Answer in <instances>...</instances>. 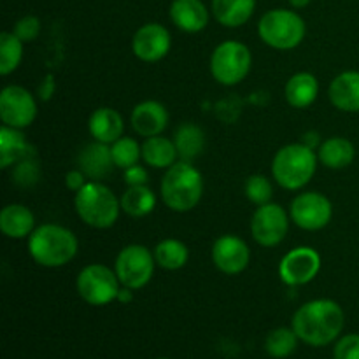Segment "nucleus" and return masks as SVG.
Returning a JSON list of instances; mask_svg holds the SVG:
<instances>
[{
  "label": "nucleus",
  "instance_id": "1",
  "mask_svg": "<svg viewBox=\"0 0 359 359\" xmlns=\"http://www.w3.org/2000/svg\"><path fill=\"white\" fill-rule=\"evenodd\" d=\"M346 316L337 302L328 298L307 302L293 316V330L302 342L323 347L337 340L342 333Z\"/></svg>",
  "mask_w": 359,
  "mask_h": 359
},
{
  "label": "nucleus",
  "instance_id": "2",
  "mask_svg": "<svg viewBox=\"0 0 359 359\" xmlns=\"http://www.w3.org/2000/svg\"><path fill=\"white\" fill-rule=\"evenodd\" d=\"M79 249L74 231L60 224L46 223L35 228L28 237V252L37 265L60 269L72 262Z\"/></svg>",
  "mask_w": 359,
  "mask_h": 359
},
{
  "label": "nucleus",
  "instance_id": "3",
  "mask_svg": "<svg viewBox=\"0 0 359 359\" xmlns=\"http://www.w3.org/2000/svg\"><path fill=\"white\" fill-rule=\"evenodd\" d=\"M161 198L174 212H189L198 205L203 195L202 174L191 161H175L161 179Z\"/></svg>",
  "mask_w": 359,
  "mask_h": 359
},
{
  "label": "nucleus",
  "instance_id": "4",
  "mask_svg": "<svg viewBox=\"0 0 359 359\" xmlns=\"http://www.w3.org/2000/svg\"><path fill=\"white\" fill-rule=\"evenodd\" d=\"M318 161V153L304 142L287 144L273 156L272 175L280 188L297 191L312 181Z\"/></svg>",
  "mask_w": 359,
  "mask_h": 359
},
{
  "label": "nucleus",
  "instance_id": "5",
  "mask_svg": "<svg viewBox=\"0 0 359 359\" xmlns=\"http://www.w3.org/2000/svg\"><path fill=\"white\" fill-rule=\"evenodd\" d=\"M74 205L81 221L97 230H107L114 226L121 212V202L118 196L100 181H88L76 193Z\"/></svg>",
  "mask_w": 359,
  "mask_h": 359
},
{
  "label": "nucleus",
  "instance_id": "6",
  "mask_svg": "<svg viewBox=\"0 0 359 359\" xmlns=\"http://www.w3.org/2000/svg\"><path fill=\"white\" fill-rule=\"evenodd\" d=\"M307 34L304 18L291 9H272L262 16L258 35L266 46L280 51L298 48Z\"/></svg>",
  "mask_w": 359,
  "mask_h": 359
},
{
  "label": "nucleus",
  "instance_id": "7",
  "mask_svg": "<svg viewBox=\"0 0 359 359\" xmlns=\"http://www.w3.org/2000/svg\"><path fill=\"white\" fill-rule=\"evenodd\" d=\"M252 65V55L238 41H224L210 56V74L223 86H235L248 77Z\"/></svg>",
  "mask_w": 359,
  "mask_h": 359
},
{
  "label": "nucleus",
  "instance_id": "8",
  "mask_svg": "<svg viewBox=\"0 0 359 359\" xmlns=\"http://www.w3.org/2000/svg\"><path fill=\"white\" fill-rule=\"evenodd\" d=\"M76 286L79 297L95 307H102V305L118 300L119 290H121L116 270L102 263H91L84 266L77 276Z\"/></svg>",
  "mask_w": 359,
  "mask_h": 359
},
{
  "label": "nucleus",
  "instance_id": "9",
  "mask_svg": "<svg viewBox=\"0 0 359 359\" xmlns=\"http://www.w3.org/2000/svg\"><path fill=\"white\" fill-rule=\"evenodd\" d=\"M154 265H156V259L151 249L140 244H130L119 251L114 270L121 286L135 291L149 284L154 276Z\"/></svg>",
  "mask_w": 359,
  "mask_h": 359
},
{
  "label": "nucleus",
  "instance_id": "10",
  "mask_svg": "<svg viewBox=\"0 0 359 359\" xmlns=\"http://www.w3.org/2000/svg\"><path fill=\"white\" fill-rule=\"evenodd\" d=\"M290 217L302 230L318 231L328 226L332 221L333 205L323 193L305 191L294 196L291 202Z\"/></svg>",
  "mask_w": 359,
  "mask_h": 359
},
{
  "label": "nucleus",
  "instance_id": "11",
  "mask_svg": "<svg viewBox=\"0 0 359 359\" xmlns=\"http://www.w3.org/2000/svg\"><path fill=\"white\" fill-rule=\"evenodd\" d=\"M290 219V214L277 203L259 205L251 217L252 238L263 248H276L286 238Z\"/></svg>",
  "mask_w": 359,
  "mask_h": 359
},
{
  "label": "nucleus",
  "instance_id": "12",
  "mask_svg": "<svg viewBox=\"0 0 359 359\" xmlns=\"http://www.w3.org/2000/svg\"><path fill=\"white\" fill-rule=\"evenodd\" d=\"M37 118V102L23 86L11 84L0 93V119L6 126L23 130Z\"/></svg>",
  "mask_w": 359,
  "mask_h": 359
},
{
  "label": "nucleus",
  "instance_id": "13",
  "mask_svg": "<svg viewBox=\"0 0 359 359\" xmlns=\"http://www.w3.org/2000/svg\"><path fill=\"white\" fill-rule=\"evenodd\" d=\"M319 270H321V255L316 249L302 245L280 259L279 277L284 284L297 287L314 280Z\"/></svg>",
  "mask_w": 359,
  "mask_h": 359
},
{
  "label": "nucleus",
  "instance_id": "14",
  "mask_svg": "<svg viewBox=\"0 0 359 359\" xmlns=\"http://www.w3.org/2000/svg\"><path fill=\"white\" fill-rule=\"evenodd\" d=\"M172 46L170 32L160 23H146L135 32L132 39L133 55L147 63L160 62L168 55Z\"/></svg>",
  "mask_w": 359,
  "mask_h": 359
},
{
  "label": "nucleus",
  "instance_id": "15",
  "mask_svg": "<svg viewBox=\"0 0 359 359\" xmlns=\"http://www.w3.org/2000/svg\"><path fill=\"white\" fill-rule=\"evenodd\" d=\"M212 262L217 270L226 276H237L248 269L251 262L249 245L237 235H223L212 245Z\"/></svg>",
  "mask_w": 359,
  "mask_h": 359
},
{
  "label": "nucleus",
  "instance_id": "16",
  "mask_svg": "<svg viewBox=\"0 0 359 359\" xmlns=\"http://www.w3.org/2000/svg\"><path fill=\"white\" fill-rule=\"evenodd\" d=\"M132 128L135 133L142 137H154L161 135L168 125V111L163 104L156 100H146L140 102L133 107L132 118Z\"/></svg>",
  "mask_w": 359,
  "mask_h": 359
},
{
  "label": "nucleus",
  "instance_id": "17",
  "mask_svg": "<svg viewBox=\"0 0 359 359\" xmlns=\"http://www.w3.org/2000/svg\"><path fill=\"white\" fill-rule=\"evenodd\" d=\"M168 14L172 23L186 34H198L209 25V9L202 0H174Z\"/></svg>",
  "mask_w": 359,
  "mask_h": 359
},
{
  "label": "nucleus",
  "instance_id": "18",
  "mask_svg": "<svg viewBox=\"0 0 359 359\" xmlns=\"http://www.w3.org/2000/svg\"><path fill=\"white\" fill-rule=\"evenodd\" d=\"M77 165L91 181L105 179L116 167L111 154V146L97 142V140L81 149L79 156H77Z\"/></svg>",
  "mask_w": 359,
  "mask_h": 359
},
{
  "label": "nucleus",
  "instance_id": "19",
  "mask_svg": "<svg viewBox=\"0 0 359 359\" xmlns=\"http://www.w3.org/2000/svg\"><path fill=\"white\" fill-rule=\"evenodd\" d=\"M330 102L339 111L359 112V72L346 70L332 81L328 88Z\"/></svg>",
  "mask_w": 359,
  "mask_h": 359
},
{
  "label": "nucleus",
  "instance_id": "20",
  "mask_svg": "<svg viewBox=\"0 0 359 359\" xmlns=\"http://www.w3.org/2000/svg\"><path fill=\"white\" fill-rule=\"evenodd\" d=\"M88 128H90L91 137L97 142H104L111 146V144H114L116 140L123 137L125 121H123L121 114L116 109L100 107L90 116Z\"/></svg>",
  "mask_w": 359,
  "mask_h": 359
},
{
  "label": "nucleus",
  "instance_id": "21",
  "mask_svg": "<svg viewBox=\"0 0 359 359\" xmlns=\"http://www.w3.org/2000/svg\"><path fill=\"white\" fill-rule=\"evenodd\" d=\"M0 230L9 238H27L35 230V217L28 207L9 203L0 212Z\"/></svg>",
  "mask_w": 359,
  "mask_h": 359
},
{
  "label": "nucleus",
  "instance_id": "22",
  "mask_svg": "<svg viewBox=\"0 0 359 359\" xmlns=\"http://www.w3.org/2000/svg\"><path fill=\"white\" fill-rule=\"evenodd\" d=\"M284 95L291 107L307 109L316 102L319 95V83L314 74L298 72L287 79Z\"/></svg>",
  "mask_w": 359,
  "mask_h": 359
},
{
  "label": "nucleus",
  "instance_id": "23",
  "mask_svg": "<svg viewBox=\"0 0 359 359\" xmlns=\"http://www.w3.org/2000/svg\"><path fill=\"white\" fill-rule=\"evenodd\" d=\"M356 156L354 144L346 137H330L323 140L318 149V158L326 168L332 170H342L349 167Z\"/></svg>",
  "mask_w": 359,
  "mask_h": 359
},
{
  "label": "nucleus",
  "instance_id": "24",
  "mask_svg": "<svg viewBox=\"0 0 359 359\" xmlns=\"http://www.w3.org/2000/svg\"><path fill=\"white\" fill-rule=\"evenodd\" d=\"M256 0H212V16L223 27L237 28L255 14Z\"/></svg>",
  "mask_w": 359,
  "mask_h": 359
},
{
  "label": "nucleus",
  "instance_id": "25",
  "mask_svg": "<svg viewBox=\"0 0 359 359\" xmlns=\"http://www.w3.org/2000/svg\"><path fill=\"white\" fill-rule=\"evenodd\" d=\"M28 154H32V147L25 139L23 132L2 125L0 128V167H13Z\"/></svg>",
  "mask_w": 359,
  "mask_h": 359
},
{
  "label": "nucleus",
  "instance_id": "26",
  "mask_svg": "<svg viewBox=\"0 0 359 359\" xmlns=\"http://www.w3.org/2000/svg\"><path fill=\"white\" fill-rule=\"evenodd\" d=\"M174 144L179 160L193 161L205 149V133L195 123H182L174 133Z\"/></svg>",
  "mask_w": 359,
  "mask_h": 359
},
{
  "label": "nucleus",
  "instance_id": "27",
  "mask_svg": "<svg viewBox=\"0 0 359 359\" xmlns=\"http://www.w3.org/2000/svg\"><path fill=\"white\" fill-rule=\"evenodd\" d=\"M179 154L174 140L167 137H147L142 142V160L153 168H170L177 161Z\"/></svg>",
  "mask_w": 359,
  "mask_h": 359
},
{
  "label": "nucleus",
  "instance_id": "28",
  "mask_svg": "<svg viewBox=\"0 0 359 359\" xmlns=\"http://www.w3.org/2000/svg\"><path fill=\"white\" fill-rule=\"evenodd\" d=\"M119 202H121L123 212L128 214L130 217H144L153 212L156 207V195L153 189L147 188V184L128 186Z\"/></svg>",
  "mask_w": 359,
  "mask_h": 359
},
{
  "label": "nucleus",
  "instance_id": "29",
  "mask_svg": "<svg viewBox=\"0 0 359 359\" xmlns=\"http://www.w3.org/2000/svg\"><path fill=\"white\" fill-rule=\"evenodd\" d=\"M154 259L156 265L163 270H181L188 263L189 251L184 242L177 238H165L154 248Z\"/></svg>",
  "mask_w": 359,
  "mask_h": 359
},
{
  "label": "nucleus",
  "instance_id": "30",
  "mask_svg": "<svg viewBox=\"0 0 359 359\" xmlns=\"http://www.w3.org/2000/svg\"><path fill=\"white\" fill-rule=\"evenodd\" d=\"M23 60V42L13 32L0 34V74L9 76Z\"/></svg>",
  "mask_w": 359,
  "mask_h": 359
},
{
  "label": "nucleus",
  "instance_id": "31",
  "mask_svg": "<svg viewBox=\"0 0 359 359\" xmlns=\"http://www.w3.org/2000/svg\"><path fill=\"white\" fill-rule=\"evenodd\" d=\"M298 335L294 333L293 328H277L269 333L265 342L266 353L276 359H283L293 354L297 349Z\"/></svg>",
  "mask_w": 359,
  "mask_h": 359
},
{
  "label": "nucleus",
  "instance_id": "32",
  "mask_svg": "<svg viewBox=\"0 0 359 359\" xmlns=\"http://www.w3.org/2000/svg\"><path fill=\"white\" fill-rule=\"evenodd\" d=\"M111 154L116 167L125 170V168L139 163V160L142 158V146L132 137H121L114 144H111Z\"/></svg>",
  "mask_w": 359,
  "mask_h": 359
},
{
  "label": "nucleus",
  "instance_id": "33",
  "mask_svg": "<svg viewBox=\"0 0 359 359\" xmlns=\"http://www.w3.org/2000/svg\"><path fill=\"white\" fill-rule=\"evenodd\" d=\"M244 191L249 202L256 203L258 207L269 203L273 196L272 182H270V179L263 174H255L251 175V177H248Z\"/></svg>",
  "mask_w": 359,
  "mask_h": 359
},
{
  "label": "nucleus",
  "instance_id": "34",
  "mask_svg": "<svg viewBox=\"0 0 359 359\" xmlns=\"http://www.w3.org/2000/svg\"><path fill=\"white\" fill-rule=\"evenodd\" d=\"M13 181L16 182L21 188H30L41 177V168H39V161L35 158V154H28L23 160L18 161L16 165H13Z\"/></svg>",
  "mask_w": 359,
  "mask_h": 359
},
{
  "label": "nucleus",
  "instance_id": "35",
  "mask_svg": "<svg viewBox=\"0 0 359 359\" xmlns=\"http://www.w3.org/2000/svg\"><path fill=\"white\" fill-rule=\"evenodd\" d=\"M13 34L16 35L23 44L34 42L35 39L39 37V34H41V20H39L37 16H32V14L23 16L20 21H16V25H14L13 28Z\"/></svg>",
  "mask_w": 359,
  "mask_h": 359
},
{
  "label": "nucleus",
  "instance_id": "36",
  "mask_svg": "<svg viewBox=\"0 0 359 359\" xmlns=\"http://www.w3.org/2000/svg\"><path fill=\"white\" fill-rule=\"evenodd\" d=\"M333 359H359V335L349 333L337 342Z\"/></svg>",
  "mask_w": 359,
  "mask_h": 359
},
{
  "label": "nucleus",
  "instance_id": "37",
  "mask_svg": "<svg viewBox=\"0 0 359 359\" xmlns=\"http://www.w3.org/2000/svg\"><path fill=\"white\" fill-rule=\"evenodd\" d=\"M123 181L128 186H144L149 181V175H147V170L142 165L137 163L123 170Z\"/></svg>",
  "mask_w": 359,
  "mask_h": 359
},
{
  "label": "nucleus",
  "instance_id": "38",
  "mask_svg": "<svg viewBox=\"0 0 359 359\" xmlns=\"http://www.w3.org/2000/svg\"><path fill=\"white\" fill-rule=\"evenodd\" d=\"M86 179H88L86 174H84V172L81 170V168H76V170L67 172V175H65V186L70 189V191L77 193V191H79V189L83 188V186L88 182Z\"/></svg>",
  "mask_w": 359,
  "mask_h": 359
},
{
  "label": "nucleus",
  "instance_id": "39",
  "mask_svg": "<svg viewBox=\"0 0 359 359\" xmlns=\"http://www.w3.org/2000/svg\"><path fill=\"white\" fill-rule=\"evenodd\" d=\"M55 90H56L55 76H53V74H48V76L44 77V81L39 84V98H41L42 102H48L49 98L53 97V93H55Z\"/></svg>",
  "mask_w": 359,
  "mask_h": 359
},
{
  "label": "nucleus",
  "instance_id": "40",
  "mask_svg": "<svg viewBox=\"0 0 359 359\" xmlns=\"http://www.w3.org/2000/svg\"><path fill=\"white\" fill-rule=\"evenodd\" d=\"M302 142L305 144V146H309L311 149H319V146H321V140H319V135L316 132H307L304 135V139H302Z\"/></svg>",
  "mask_w": 359,
  "mask_h": 359
},
{
  "label": "nucleus",
  "instance_id": "41",
  "mask_svg": "<svg viewBox=\"0 0 359 359\" xmlns=\"http://www.w3.org/2000/svg\"><path fill=\"white\" fill-rule=\"evenodd\" d=\"M132 300H133V290L123 286V290H119L118 302H121V304H128V302H132Z\"/></svg>",
  "mask_w": 359,
  "mask_h": 359
},
{
  "label": "nucleus",
  "instance_id": "42",
  "mask_svg": "<svg viewBox=\"0 0 359 359\" xmlns=\"http://www.w3.org/2000/svg\"><path fill=\"white\" fill-rule=\"evenodd\" d=\"M309 4H311V0H290V6L293 7V9H304Z\"/></svg>",
  "mask_w": 359,
  "mask_h": 359
},
{
  "label": "nucleus",
  "instance_id": "43",
  "mask_svg": "<svg viewBox=\"0 0 359 359\" xmlns=\"http://www.w3.org/2000/svg\"><path fill=\"white\" fill-rule=\"evenodd\" d=\"M160 359H167V358H160Z\"/></svg>",
  "mask_w": 359,
  "mask_h": 359
}]
</instances>
